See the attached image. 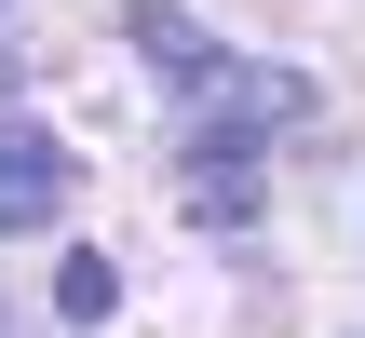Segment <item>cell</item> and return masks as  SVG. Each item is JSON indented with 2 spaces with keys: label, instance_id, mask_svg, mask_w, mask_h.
Wrapping results in <instances>:
<instances>
[{
  "label": "cell",
  "instance_id": "3957f363",
  "mask_svg": "<svg viewBox=\"0 0 365 338\" xmlns=\"http://www.w3.org/2000/svg\"><path fill=\"white\" fill-rule=\"evenodd\" d=\"M68 217V149L41 122H0V230H54Z\"/></svg>",
  "mask_w": 365,
  "mask_h": 338
},
{
  "label": "cell",
  "instance_id": "7a4b0ae2",
  "mask_svg": "<svg viewBox=\"0 0 365 338\" xmlns=\"http://www.w3.org/2000/svg\"><path fill=\"white\" fill-rule=\"evenodd\" d=\"M257 203H271L257 149L244 135H190V230H257Z\"/></svg>",
  "mask_w": 365,
  "mask_h": 338
},
{
  "label": "cell",
  "instance_id": "6da1fadb",
  "mask_svg": "<svg viewBox=\"0 0 365 338\" xmlns=\"http://www.w3.org/2000/svg\"><path fill=\"white\" fill-rule=\"evenodd\" d=\"M298 108H312V81H298V68H271V54L244 68V54H230V68L190 95V135H244V149H257V135H284Z\"/></svg>",
  "mask_w": 365,
  "mask_h": 338
},
{
  "label": "cell",
  "instance_id": "277c9868",
  "mask_svg": "<svg viewBox=\"0 0 365 338\" xmlns=\"http://www.w3.org/2000/svg\"><path fill=\"white\" fill-rule=\"evenodd\" d=\"M135 54H149V68H163L176 95H203V81L230 68V54H217V41H203V27L176 14V0H135Z\"/></svg>",
  "mask_w": 365,
  "mask_h": 338
},
{
  "label": "cell",
  "instance_id": "5b68a950",
  "mask_svg": "<svg viewBox=\"0 0 365 338\" xmlns=\"http://www.w3.org/2000/svg\"><path fill=\"white\" fill-rule=\"evenodd\" d=\"M108 312H122V271H108L95 244H68V257H54V325H108Z\"/></svg>",
  "mask_w": 365,
  "mask_h": 338
}]
</instances>
